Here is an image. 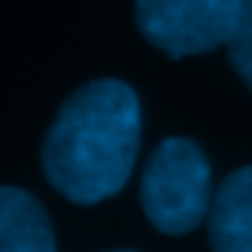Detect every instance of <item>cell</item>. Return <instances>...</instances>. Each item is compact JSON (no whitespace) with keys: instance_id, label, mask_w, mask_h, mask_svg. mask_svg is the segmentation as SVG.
Segmentation results:
<instances>
[{"instance_id":"1","label":"cell","mask_w":252,"mask_h":252,"mask_svg":"<svg viewBox=\"0 0 252 252\" xmlns=\"http://www.w3.org/2000/svg\"><path fill=\"white\" fill-rule=\"evenodd\" d=\"M142 107L120 78L74 88L42 139V175L65 200L94 207L117 197L136 168Z\"/></svg>"},{"instance_id":"2","label":"cell","mask_w":252,"mask_h":252,"mask_svg":"<svg viewBox=\"0 0 252 252\" xmlns=\"http://www.w3.org/2000/svg\"><path fill=\"white\" fill-rule=\"evenodd\" d=\"M139 204L146 220L165 236L197 230L214 207V175L204 149L188 136L162 139L142 168Z\"/></svg>"},{"instance_id":"3","label":"cell","mask_w":252,"mask_h":252,"mask_svg":"<svg viewBox=\"0 0 252 252\" xmlns=\"http://www.w3.org/2000/svg\"><path fill=\"white\" fill-rule=\"evenodd\" d=\"M243 0H133L136 30L168 59L207 55L226 45Z\"/></svg>"},{"instance_id":"4","label":"cell","mask_w":252,"mask_h":252,"mask_svg":"<svg viewBox=\"0 0 252 252\" xmlns=\"http://www.w3.org/2000/svg\"><path fill=\"white\" fill-rule=\"evenodd\" d=\"M207 236L214 252H252V165L230 171L214 191Z\"/></svg>"},{"instance_id":"5","label":"cell","mask_w":252,"mask_h":252,"mask_svg":"<svg viewBox=\"0 0 252 252\" xmlns=\"http://www.w3.org/2000/svg\"><path fill=\"white\" fill-rule=\"evenodd\" d=\"M0 252H59L39 197L13 185H0Z\"/></svg>"},{"instance_id":"6","label":"cell","mask_w":252,"mask_h":252,"mask_svg":"<svg viewBox=\"0 0 252 252\" xmlns=\"http://www.w3.org/2000/svg\"><path fill=\"white\" fill-rule=\"evenodd\" d=\"M226 55H230L233 71L246 81V88L252 91V0L239 3V16L233 26L230 39H226Z\"/></svg>"},{"instance_id":"7","label":"cell","mask_w":252,"mask_h":252,"mask_svg":"<svg viewBox=\"0 0 252 252\" xmlns=\"http://www.w3.org/2000/svg\"><path fill=\"white\" fill-rule=\"evenodd\" d=\"M110 252H136V249H110Z\"/></svg>"}]
</instances>
